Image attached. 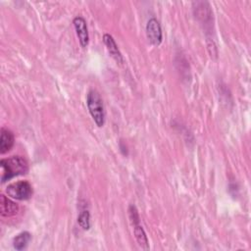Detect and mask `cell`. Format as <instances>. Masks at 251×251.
Wrapping results in <instances>:
<instances>
[{
    "label": "cell",
    "mask_w": 251,
    "mask_h": 251,
    "mask_svg": "<svg viewBox=\"0 0 251 251\" xmlns=\"http://www.w3.org/2000/svg\"><path fill=\"white\" fill-rule=\"evenodd\" d=\"M1 166V182L4 183L11 178L25 175L28 172L27 161L22 156H12L10 158L2 159Z\"/></svg>",
    "instance_id": "cell-1"
},
{
    "label": "cell",
    "mask_w": 251,
    "mask_h": 251,
    "mask_svg": "<svg viewBox=\"0 0 251 251\" xmlns=\"http://www.w3.org/2000/svg\"><path fill=\"white\" fill-rule=\"evenodd\" d=\"M86 105L89 114L91 115L97 126H103L105 124V111L102 98L98 91H96L95 89H91L88 91L86 97Z\"/></svg>",
    "instance_id": "cell-2"
},
{
    "label": "cell",
    "mask_w": 251,
    "mask_h": 251,
    "mask_svg": "<svg viewBox=\"0 0 251 251\" xmlns=\"http://www.w3.org/2000/svg\"><path fill=\"white\" fill-rule=\"evenodd\" d=\"M128 215H129V219L131 221V224L133 226V233L135 236V239L137 241V243L144 249H148L149 248V243H148V239L146 236V233L143 229V227L140 225V218L137 212V209L134 205H130L128 207Z\"/></svg>",
    "instance_id": "cell-3"
},
{
    "label": "cell",
    "mask_w": 251,
    "mask_h": 251,
    "mask_svg": "<svg viewBox=\"0 0 251 251\" xmlns=\"http://www.w3.org/2000/svg\"><path fill=\"white\" fill-rule=\"evenodd\" d=\"M6 193L13 199L22 201L29 199L32 196L33 190L28 181L22 180L9 184L6 188Z\"/></svg>",
    "instance_id": "cell-4"
},
{
    "label": "cell",
    "mask_w": 251,
    "mask_h": 251,
    "mask_svg": "<svg viewBox=\"0 0 251 251\" xmlns=\"http://www.w3.org/2000/svg\"><path fill=\"white\" fill-rule=\"evenodd\" d=\"M146 35L151 44H153L155 46H158L161 44L162 39H163L162 28H161L160 23L156 19L152 18L147 22Z\"/></svg>",
    "instance_id": "cell-5"
},
{
    "label": "cell",
    "mask_w": 251,
    "mask_h": 251,
    "mask_svg": "<svg viewBox=\"0 0 251 251\" xmlns=\"http://www.w3.org/2000/svg\"><path fill=\"white\" fill-rule=\"evenodd\" d=\"M73 24H74L76 35L78 37V41L80 43V46L82 48H85L88 45V41H89L86 21L82 17L77 16L74 19Z\"/></svg>",
    "instance_id": "cell-6"
},
{
    "label": "cell",
    "mask_w": 251,
    "mask_h": 251,
    "mask_svg": "<svg viewBox=\"0 0 251 251\" xmlns=\"http://www.w3.org/2000/svg\"><path fill=\"white\" fill-rule=\"evenodd\" d=\"M20 210L19 205L6 197L4 194L0 196V213L2 217H13L18 214Z\"/></svg>",
    "instance_id": "cell-7"
},
{
    "label": "cell",
    "mask_w": 251,
    "mask_h": 251,
    "mask_svg": "<svg viewBox=\"0 0 251 251\" xmlns=\"http://www.w3.org/2000/svg\"><path fill=\"white\" fill-rule=\"evenodd\" d=\"M103 41H104V44L106 45L107 47V50L108 52L110 53V55L112 56V58L119 64H122L124 63V58H123V55L122 53L120 52L119 48H118V45L115 41V39L113 38L112 35H110L109 33H105L103 35Z\"/></svg>",
    "instance_id": "cell-8"
},
{
    "label": "cell",
    "mask_w": 251,
    "mask_h": 251,
    "mask_svg": "<svg viewBox=\"0 0 251 251\" xmlns=\"http://www.w3.org/2000/svg\"><path fill=\"white\" fill-rule=\"evenodd\" d=\"M15 142V137L13 132L5 127L1 128L0 133V153L5 154L11 150Z\"/></svg>",
    "instance_id": "cell-9"
},
{
    "label": "cell",
    "mask_w": 251,
    "mask_h": 251,
    "mask_svg": "<svg viewBox=\"0 0 251 251\" xmlns=\"http://www.w3.org/2000/svg\"><path fill=\"white\" fill-rule=\"evenodd\" d=\"M30 239H31V234L28 231H23L18 235H16V237L13 239V246L18 251L24 250L26 248Z\"/></svg>",
    "instance_id": "cell-10"
},
{
    "label": "cell",
    "mask_w": 251,
    "mask_h": 251,
    "mask_svg": "<svg viewBox=\"0 0 251 251\" xmlns=\"http://www.w3.org/2000/svg\"><path fill=\"white\" fill-rule=\"evenodd\" d=\"M77 224L84 230L90 228V214L88 210H83L79 213L77 217Z\"/></svg>",
    "instance_id": "cell-11"
}]
</instances>
